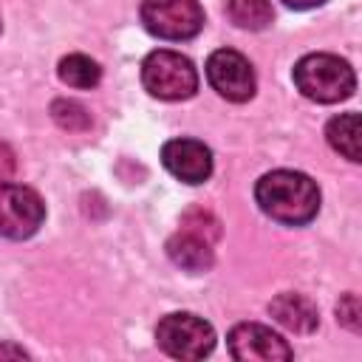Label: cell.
<instances>
[{"label": "cell", "mask_w": 362, "mask_h": 362, "mask_svg": "<svg viewBox=\"0 0 362 362\" xmlns=\"http://www.w3.org/2000/svg\"><path fill=\"white\" fill-rule=\"evenodd\" d=\"M209 85L229 102H246L255 96V71L252 62L232 48H218L206 59Z\"/></svg>", "instance_id": "52a82bcc"}, {"label": "cell", "mask_w": 362, "mask_h": 362, "mask_svg": "<svg viewBox=\"0 0 362 362\" xmlns=\"http://www.w3.org/2000/svg\"><path fill=\"white\" fill-rule=\"evenodd\" d=\"M0 356H28L23 348H14V345H0Z\"/></svg>", "instance_id": "d6986e66"}, {"label": "cell", "mask_w": 362, "mask_h": 362, "mask_svg": "<svg viewBox=\"0 0 362 362\" xmlns=\"http://www.w3.org/2000/svg\"><path fill=\"white\" fill-rule=\"evenodd\" d=\"M54 119L62 124V127H68V130H82V127H88V113H85V107L82 105H76V102H65V99H59V102H54Z\"/></svg>", "instance_id": "9a60e30c"}, {"label": "cell", "mask_w": 362, "mask_h": 362, "mask_svg": "<svg viewBox=\"0 0 362 362\" xmlns=\"http://www.w3.org/2000/svg\"><path fill=\"white\" fill-rule=\"evenodd\" d=\"M17 170V158H14V150L6 144V141H0V181H6V178H11V173Z\"/></svg>", "instance_id": "e0dca14e"}, {"label": "cell", "mask_w": 362, "mask_h": 362, "mask_svg": "<svg viewBox=\"0 0 362 362\" xmlns=\"http://www.w3.org/2000/svg\"><path fill=\"white\" fill-rule=\"evenodd\" d=\"M141 23L158 40H192L204 28L198 0H141Z\"/></svg>", "instance_id": "5b68a950"}, {"label": "cell", "mask_w": 362, "mask_h": 362, "mask_svg": "<svg viewBox=\"0 0 362 362\" xmlns=\"http://www.w3.org/2000/svg\"><path fill=\"white\" fill-rule=\"evenodd\" d=\"M269 311H272V317H274L280 325H286V328L294 331V334H308V331H314L317 322H320L314 303H311L308 297L291 294V291L274 297L272 305H269Z\"/></svg>", "instance_id": "8fae6325"}, {"label": "cell", "mask_w": 362, "mask_h": 362, "mask_svg": "<svg viewBox=\"0 0 362 362\" xmlns=\"http://www.w3.org/2000/svg\"><path fill=\"white\" fill-rule=\"evenodd\" d=\"M161 161L184 184H204L212 175V150L198 139H170L161 147Z\"/></svg>", "instance_id": "9c48e42d"}, {"label": "cell", "mask_w": 362, "mask_h": 362, "mask_svg": "<svg viewBox=\"0 0 362 362\" xmlns=\"http://www.w3.org/2000/svg\"><path fill=\"white\" fill-rule=\"evenodd\" d=\"M141 85L156 99L178 102L198 90V71L184 54L158 48L150 51L141 62Z\"/></svg>", "instance_id": "3957f363"}, {"label": "cell", "mask_w": 362, "mask_h": 362, "mask_svg": "<svg viewBox=\"0 0 362 362\" xmlns=\"http://www.w3.org/2000/svg\"><path fill=\"white\" fill-rule=\"evenodd\" d=\"M294 85L305 99L334 105L354 93L356 76L354 68L334 54H305L294 65Z\"/></svg>", "instance_id": "7a4b0ae2"}, {"label": "cell", "mask_w": 362, "mask_h": 362, "mask_svg": "<svg viewBox=\"0 0 362 362\" xmlns=\"http://www.w3.org/2000/svg\"><path fill=\"white\" fill-rule=\"evenodd\" d=\"M229 354L240 362H277V359H291V348L288 342L274 334L272 328L260 325V322H240L229 331L226 337Z\"/></svg>", "instance_id": "ba28073f"}, {"label": "cell", "mask_w": 362, "mask_h": 362, "mask_svg": "<svg viewBox=\"0 0 362 362\" xmlns=\"http://www.w3.org/2000/svg\"><path fill=\"white\" fill-rule=\"evenodd\" d=\"M156 342L173 359H204L215 348V328L198 314L175 311L156 325Z\"/></svg>", "instance_id": "277c9868"}, {"label": "cell", "mask_w": 362, "mask_h": 362, "mask_svg": "<svg viewBox=\"0 0 362 362\" xmlns=\"http://www.w3.org/2000/svg\"><path fill=\"white\" fill-rule=\"evenodd\" d=\"M337 317L351 331H359V303H356V294H345L342 297V303L337 305Z\"/></svg>", "instance_id": "2e32d148"}, {"label": "cell", "mask_w": 362, "mask_h": 362, "mask_svg": "<svg viewBox=\"0 0 362 362\" xmlns=\"http://www.w3.org/2000/svg\"><path fill=\"white\" fill-rule=\"evenodd\" d=\"M257 206L277 223L303 226L320 212V187L297 170H272L255 184Z\"/></svg>", "instance_id": "6da1fadb"}, {"label": "cell", "mask_w": 362, "mask_h": 362, "mask_svg": "<svg viewBox=\"0 0 362 362\" xmlns=\"http://www.w3.org/2000/svg\"><path fill=\"white\" fill-rule=\"evenodd\" d=\"M288 8H297V11H305V8H317V6H322L325 0H283Z\"/></svg>", "instance_id": "ac0fdd59"}, {"label": "cell", "mask_w": 362, "mask_h": 362, "mask_svg": "<svg viewBox=\"0 0 362 362\" xmlns=\"http://www.w3.org/2000/svg\"><path fill=\"white\" fill-rule=\"evenodd\" d=\"M57 74H59V79L65 85L82 88V90L85 88H96L99 79H102V68L90 57H85V54H68V57H62L59 65H57Z\"/></svg>", "instance_id": "4fadbf2b"}, {"label": "cell", "mask_w": 362, "mask_h": 362, "mask_svg": "<svg viewBox=\"0 0 362 362\" xmlns=\"http://www.w3.org/2000/svg\"><path fill=\"white\" fill-rule=\"evenodd\" d=\"M45 221L42 198L23 184L0 181V235L8 240L31 238Z\"/></svg>", "instance_id": "8992f818"}, {"label": "cell", "mask_w": 362, "mask_h": 362, "mask_svg": "<svg viewBox=\"0 0 362 362\" xmlns=\"http://www.w3.org/2000/svg\"><path fill=\"white\" fill-rule=\"evenodd\" d=\"M325 139L348 161H362V150H359V116L356 113H339V116H334L328 122V127H325Z\"/></svg>", "instance_id": "7c38bea8"}, {"label": "cell", "mask_w": 362, "mask_h": 362, "mask_svg": "<svg viewBox=\"0 0 362 362\" xmlns=\"http://www.w3.org/2000/svg\"><path fill=\"white\" fill-rule=\"evenodd\" d=\"M226 14L238 28H249V31H260L274 20L269 0H229Z\"/></svg>", "instance_id": "5bb4252c"}, {"label": "cell", "mask_w": 362, "mask_h": 362, "mask_svg": "<svg viewBox=\"0 0 362 362\" xmlns=\"http://www.w3.org/2000/svg\"><path fill=\"white\" fill-rule=\"evenodd\" d=\"M0 31H3V23H0Z\"/></svg>", "instance_id": "ffe728a7"}, {"label": "cell", "mask_w": 362, "mask_h": 362, "mask_svg": "<svg viewBox=\"0 0 362 362\" xmlns=\"http://www.w3.org/2000/svg\"><path fill=\"white\" fill-rule=\"evenodd\" d=\"M167 255L175 266L198 274V272H206L212 266V246L209 240L201 235V232H192V229H181L178 235H173L167 240Z\"/></svg>", "instance_id": "30bf717a"}]
</instances>
